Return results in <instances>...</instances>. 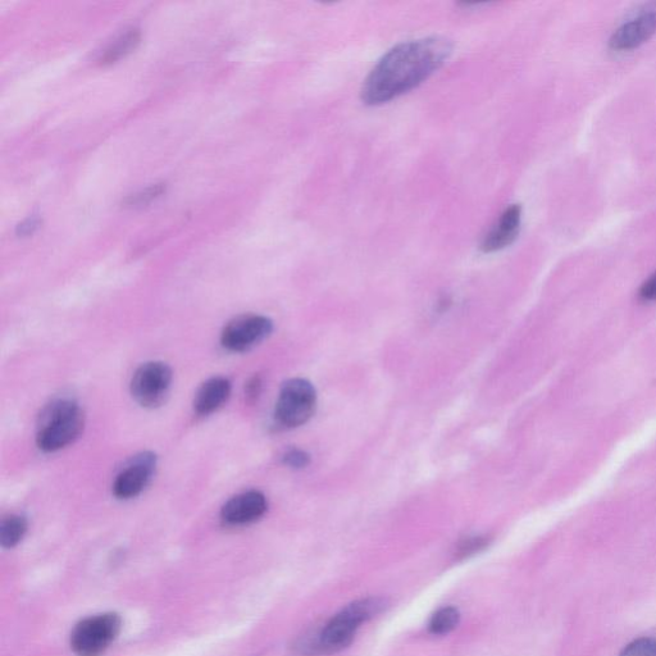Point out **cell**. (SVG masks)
I'll return each mask as SVG.
<instances>
[{
  "label": "cell",
  "mask_w": 656,
  "mask_h": 656,
  "mask_svg": "<svg viewBox=\"0 0 656 656\" xmlns=\"http://www.w3.org/2000/svg\"><path fill=\"white\" fill-rule=\"evenodd\" d=\"M453 45L444 38L407 41L389 50L364 81L363 102L378 106L417 88L450 57Z\"/></svg>",
  "instance_id": "cell-1"
},
{
  "label": "cell",
  "mask_w": 656,
  "mask_h": 656,
  "mask_svg": "<svg viewBox=\"0 0 656 656\" xmlns=\"http://www.w3.org/2000/svg\"><path fill=\"white\" fill-rule=\"evenodd\" d=\"M389 607L385 598H367L349 604L325 624L320 631L300 636L293 651L300 656H318L339 653L352 644L361 624L371 621Z\"/></svg>",
  "instance_id": "cell-2"
},
{
  "label": "cell",
  "mask_w": 656,
  "mask_h": 656,
  "mask_svg": "<svg viewBox=\"0 0 656 656\" xmlns=\"http://www.w3.org/2000/svg\"><path fill=\"white\" fill-rule=\"evenodd\" d=\"M85 427L84 410L72 399H56L40 413L36 444L44 453L66 448L79 439Z\"/></svg>",
  "instance_id": "cell-3"
},
{
  "label": "cell",
  "mask_w": 656,
  "mask_h": 656,
  "mask_svg": "<svg viewBox=\"0 0 656 656\" xmlns=\"http://www.w3.org/2000/svg\"><path fill=\"white\" fill-rule=\"evenodd\" d=\"M317 407L314 386L304 378H291L282 385L275 409L277 425L296 428L305 425L313 417Z\"/></svg>",
  "instance_id": "cell-4"
},
{
  "label": "cell",
  "mask_w": 656,
  "mask_h": 656,
  "mask_svg": "<svg viewBox=\"0 0 656 656\" xmlns=\"http://www.w3.org/2000/svg\"><path fill=\"white\" fill-rule=\"evenodd\" d=\"M121 630L117 614H100L77 624L71 636V648L79 656H100L106 653Z\"/></svg>",
  "instance_id": "cell-5"
},
{
  "label": "cell",
  "mask_w": 656,
  "mask_h": 656,
  "mask_svg": "<svg viewBox=\"0 0 656 656\" xmlns=\"http://www.w3.org/2000/svg\"><path fill=\"white\" fill-rule=\"evenodd\" d=\"M172 369L163 362H148L136 369L130 389L132 398L144 408H158L166 402L172 386Z\"/></svg>",
  "instance_id": "cell-6"
},
{
  "label": "cell",
  "mask_w": 656,
  "mask_h": 656,
  "mask_svg": "<svg viewBox=\"0 0 656 656\" xmlns=\"http://www.w3.org/2000/svg\"><path fill=\"white\" fill-rule=\"evenodd\" d=\"M273 322L261 314H244L227 323L221 335L223 348L232 353H244L262 344L271 336Z\"/></svg>",
  "instance_id": "cell-7"
},
{
  "label": "cell",
  "mask_w": 656,
  "mask_h": 656,
  "mask_svg": "<svg viewBox=\"0 0 656 656\" xmlns=\"http://www.w3.org/2000/svg\"><path fill=\"white\" fill-rule=\"evenodd\" d=\"M157 462V455L152 451L136 454L116 476L112 486L113 495L120 500H130L139 496L152 481Z\"/></svg>",
  "instance_id": "cell-8"
},
{
  "label": "cell",
  "mask_w": 656,
  "mask_h": 656,
  "mask_svg": "<svg viewBox=\"0 0 656 656\" xmlns=\"http://www.w3.org/2000/svg\"><path fill=\"white\" fill-rule=\"evenodd\" d=\"M268 501L261 491L250 490L234 496L221 510V519L227 526H245L257 522L266 514Z\"/></svg>",
  "instance_id": "cell-9"
},
{
  "label": "cell",
  "mask_w": 656,
  "mask_h": 656,
  "mask_svg": "<svg viewBox=\"0 0 656 656\" xmlns=\"http://www.w3.org/2000/svg\"><path fill=\"white\" fill-rule=\"evenodd\" d=\"M656 33V3L648 4L635 20L619 27L610 39V48L631 50L639 48Z\"/></svg>",
  "instance_id": "cell-10"
},
{
  "label": "cell",
  "mask_w": 656,
  "mask_h": 656,
  "mask_svg": "<svg viewBox=\"0 0 656 656\" xmlns=\"http://www.w3.org/2000/svg\"><path fill=\"white\" fill-rule=\"evenodd\" d=\"M522 208L521 205H512L505 209L498 222L482 240L481 250L484 253H495L507 248L518 238L521 230Z\"/></svg>",
  "instance_id": "cell-11"
},
{
  "label": "cell",
  "mask_w": 656,
  "mask_h": 656,
  "mask_svg": "<svg viewBox=\"0 0 656 656\" xmlns=\"http://www.w3.org/2000/svg\"><path fill=\"white\" fill-rule=\"evenodd\" d=\"M231 382L226 377H212L199 387L194 398V410L199 416H209L229 400Z\"/></svg>",
  "instance_id": "cell-12"
},
{
  "label": "cell",
  "mask_w": 656,
  "mask_h": 656,
  "mask_svg": "<svg viewBox=\"0 0 656 656\" xmlns=\"http://www.w3.org/2000/svg\"><path fill=\"white\" fill-rule=\"evenodd\" d=\"M139 43V31H127L125 35H122L121 38H118L115 43H113L111 47L106 50V53L103 54L100 62H102L103 65H111V63H115L118 61V59H121L127 56V54L131 53L132 50L138 47Z\"/></svg>",
  "instance_id": "cell-13"
},
{
  "label": "cell",
  "mask_w": 656,
  "mask_h": 656,
  "mask_svg": "<svg viewBox=\"0 0 656 656\" xmlns=\"http://www.w3.org/2000/svg\"><path fill=\"white\" fill-rule=\"evenodd\" d=\"M27 532V521L22 516L4 518L0 525V544L3 548H13L24 539Z\"/></svg>",
  "instance_id": "cell-14"
},
{
  "label": "cell",
  "mask_w": 656,
  "mask_h": 656,
  "mask_svg": "<svg viewBox=\"0 0 656 656\" xmlns=\"http://www.w3.org/2000/svg\"><path fill=\"white\" fill-rule=\"evenodd\" d=\"M459 621L460 614L458 609L453 607L441 608L432 615L430 624H428V630H430L432 635H448V633L458 627Z\"/></svg>",
  "instance_id": "cell-15"
},
{
  "label": "cell",
  "mask_w": 656,
  "mask_h": 656,
  "mask_svg": "<svg viewBox=\"0 0 656 656\" xmlns=\"http://www.w3.org/2000/svg\"><path fill=\"white\" fill-rule=\"evenodd\" d=\"M490 545V537L487 536H473L463 540L458 545L455 555L458 559H467L475 557L476 554L484 551Z\"/></svg>",
  "instance_id": "cell-16"
},
{
  "label": "cell",
  "mask_w": 656,
  "mask_h": 656,
  "mask_svg": "<svg viewBox=\"0 0 656 656\" xmlns=\"http://www.w3.org/2000/svg\"><path fill=\"white\" fill-rule=\"evenodd\" d=\"M619 656H656V640L651 637L635 640Z\"/></svg>",
  "instance_id": "cell-17"
},
{
  "label": "cell",
  "mask_w": 656,
  "mask_h": 656,
  "mask_svg": "<svg viewBox=\"0 0 656 656\" xmlns=\"http://www.w3.org/2000/svg\"><path fill=\"white\" fill-rule=\"evenodd\" d=\"M163 191L164 186L162 184L150 186L147 190L141 191V193L131 195V197L127 198L125 202L126 207H143V205H147L150 202H153L154 199L161 197Z\"/></svg>",
  "instance_id": "cell-18"
},
{
  "label": "cell",
  "mask_w": 656,
  "mask_h": 656,
  "mask_svg": "<svg viewBox=\"0 0 656 656\" xmlns=\"http://www.w3.org/2000/svg\"><path fill=\"white\" fill-rule=\"evenodd\" d=\"M282 460H284L287 467L293 469H303L311 463V457H309L307 451L302 449L287 450Z\"/></svg>",
  "instance_id": "cell-19"
},
{
  "label": "cell",
  "mask_w": 656,
  "mask_h": 656,
  "mask_svg": "<svg viewBox=\"0 0 656 656\" xmlns=\"http://www.w3.org/2000/svg\"><path fill=\"white\" fill-rule=\"evenodd\" d=\"M263 389V380L259 375H255L245 385V396L249 402H255L261 395Z\"/></svg>",
  "instance_id": "cell-20"
},
{
  "label": "cell",
  "mask_w": 656,
  "mask_h": 656,
  "mask_svg": "<svg viewBox=\"0 0 656 656\" xmlns=\"http://www.w3.org/2000/svg\"><path fill=\"white\" fill-rule=\"evenodd\" d=\"M639 295L644 302H654L656 300V272L641 286Z\"/></svg>",
  "instance_id": "cell-21"
},
{
  "label": "cell",
  "mask_w": 656,
  "mask_h": 656,
  "mask_svg": "<svg viewBox=\"0 0 656 656\" xmlns=\"http://www.w3.org/2000/svg\"><path fill=\"white\" fill-rule=\"evenodd\" d=\"M36 226H38V222L34 220H29L26 223H22V225L20 226L21 234L22 235L31 234V232H33V230L36 229Z\"/></svg>",
  "instance_id": "cell-22"
}]
</instances>
